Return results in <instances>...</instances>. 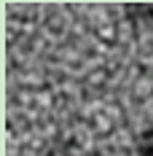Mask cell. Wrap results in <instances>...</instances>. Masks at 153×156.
I'll list each match as a JSON object with an SVG mask.
<instances>
[{"label": "cell", "mask_w": 153, "mask_h": 156, "mask_svg": "<svg viewBox=\"0 0 153 156\" xmlns=\"http://www.w3.org/2000/svg\"><path fill=\"white\" fill-rule=\"evenodd\" d=\"M132 156H153V126L142 129L134 140V148H132Z\"/></svg>", "instance_id": "obj_1"}]
</instances>
